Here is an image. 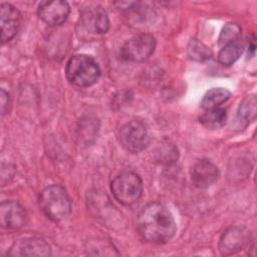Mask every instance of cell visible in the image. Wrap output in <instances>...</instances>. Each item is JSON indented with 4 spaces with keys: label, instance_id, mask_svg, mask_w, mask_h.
<instances>
[{
    "label": "cell",
    "instance_id": "1",
    "mask_svg": "<svg viewBox=\"0 0 257 257\" xmlns=\"http://www.w3.org/2000/svg\"><path fill=\"white\" fill-rule=\"evenodd\" d=\"M137 227L143 239L153 243H165L176 233L173 215L164 205L157 202L150 203L141 210Z\"/></svg>",
    "mask_w": 257,
    "mask_h": 257
},
{
    "label": "cell",
    "instance_id": "2",
    "mask_svg": "<svg viewBox=\"0 0 257 257\" xmlns=\"http://www.w3.org/2000/svg\"><path fill=\"white\" fill-rule=\"evenodd\" d=\"M38 202L43 214L55 222L65 219L71 211L68 194L59 185H51L42 190Z\"/></svg>",
    "mask_w": 257,
    "mask_h": 257
},
{
    "label": "cell",
    "instance_id": "3",
    "mask_svg": "<svg viewBox=\"0 0 257 257\" xmlns=\"http://www.w3.org/2000/svg\"><path fill=\"white\" fill-rule=\"evenodd\" d=\"M65 73L68 81L78 87H87L94 84L100 76L97 62L88 55H73L66 63Z\"/></svg>",
    "mask_w": 257,
    "mask_h": 257
},
{
    "label": "cell",
    "instance_id": "4",
    "mask_svg": "<svg viewBox=\"0 0 257 257\" xmlns=\"http://www.w3.org/2000/svg\"><path fill=\"white\" fill-rule=\"evenodd\" d=\"M110 190L122 205H133L138 202L143 193V182L134 172H123L117 175L110 183Z\"/></svg>",
    "mask_w": 257,
    "mask_h": 257
},
{
    "label": "cell",
    "instance_id": "5",
    "mask_svg": "<svg viewBox=\"0 0 257 257\" xmlns=\"http://www.w3.org/2000/svg\"><path fill=\"white\" fill-rule=\"evenodd\" d=\"M118 141L127 152L137 154L144 151L150 144V134L145 123L140 120H131L120 127Z\"/></svg>",
    "mask_w": 257,
    "mask_h": 257
},
{
    "label": "cell",
    "instance_id": "6",
    "mask_svg": "<svg viewBox=\"0 0 257 257\" xmlns=\"http://www.w3.org/2000/svg\"><path fill=\"white\" fill-rule=\"evenodd\" d=\"M156 39L151 34H139L127 40L120 50L123 59L133 62L145 61L154 53Z\"/></svg>",
    "mask_w": 257,
    "mask_h": 257
},
{
    "label": "cell",
    "instance_id": "7",
    "mask_svg": "<svg viewBox=\"0 0 257 257\" xmlns=\"http://www.w3.org/2000/svg\"><path fill=\"white\" fill-rule=\"evenodd\" d=\"M80 24L88 33L103 34L109 28L106 11L100 6H88L80 13Z\"/></svg>",
    "mask_w": 257,
    "mask_h": 257
},
{
    "label": "cell",
    "instance_id": "8",
    "mask_svg": "<svg viewBox=\"0 0 257 257\" xmlns=\"http://www.w3.org/2000/svg\"><path fill=\"white\" fill-rule=\"evenodd\" d=\"M51 254L50 246L40 238H23L16 240L7 255L10 257L40 256L45 257Z\"/></svg>",
    "mask_w": 257,
    "mask_h": 257
},
{
    "label": "cell",
    "instance_id": "9",
    "mask_svg": "<svg viewBox=\"0 0 257 257\" xmlns=\"http://www.w3.org/2000/svg\"><path fill=\"white\" fill-rule=\"evenodd\" d=\"M69 5L65 1H42L38 5V15L50 26L62 24L69 15Z\"/></svg>",
    "mask_w": 257,
    "mask_h": 257
},
{
    "label": "cell",
    "instance_id": "10",
    "mask_svg": "<svg viewBox=\"0 0 257 257\" xmlns=\"http://www.w3.org/2000/svg\"><path fill=\"white\" fill-rule=\"evenodd\" d=\"M1 41H10L18 32L21 25V14L19 10L9 3H2L0 7Z\"/></svg>",
    "mask_w": 257,
    "mask_h": 257
},
{
    "label": "cell",
    "instance_id": "11",
    "mask_svg": "<svg viewBox=\"0 0 257 257\" xmlns=\"http://www.w3.org/2000/svg\"><path fill=\"white\" fill-rule=\"evenodd\" d=\"M250 241V233L244 227H231L227 229L219 243L222 254H234L243 249Z\"/></svg>",
    "mask_w": 257,
    "mask_h": 257
},
{
    "label": "cell",
    "instance_id": "12",
    "mask_svg": "<svg viewBox=\"0 0 257 257\" xmlns=\"http://www.w3.org/2000/svg\"><path fill=\"white\" fill-rule=\"evenodd\" d=\"M27 223L24 208L15 201H6L0 205V224L7 229H19Z\"/></svg>",
    "mask_w": 257,
    "mask_h": 257
},
{
    "label": "cell",
    "instance_id": "13",
    "mask_svg": "<svg viewBox=\"0 0 257 257\" xmlns=\"http://www.w3.org/2000/svg\"><path fill=\"white\" fill-rule=\"evenodd\" d=\"M191 178L197 188L206 189L218 180L219 170L209 160H199L192 167Z\"/></svg>",
    "mask_w": 257,
    "mask_h": 257
},
{
    "label": "cell",
    "instance_id": "14",
    "mask_svg": "<svg viewBox=\"0 0 257 257\" xmlns=\"http://www.w3.org/2000/svg\"><path fill=\"white\" fill-rule=\"evenodd\" d=\"M230 95L231 93L228 89L223 87H214L204 94L201 101V106L205 109L219 107V105L230 98Z\"/></svg>",
    "mask_w": 257,
    "mask_h": 257
},
{
    "label": "cell",
    "instance_id": "15",
    "mask_svg": "<svg viewBox=\"0 0 257 257\" xmlns=\"http://www.w3.org/2000/svg\"><path fill=\"white\" fill-rule=\"evenodd\" d=\"M243 52V44L240 39L227 43L223 46L218 54V59L223 65H231L233 64L242 54Z\"/></svg>",
    "mask_w": 257,
    "mask_h": 257
},
{
    "label": "cell",
    "instance_id": "16",
    "mask_svg": "<svg viewBox=\"0 0 257 257\" xmlns=\"http://www.w3.org/2000/svg\"><path fill=\"white\" fill-rule=\"evenodd\" d=\"M226 110L221 107H215L207 109V111L200 117V122L208 128L215 130L223 126L226 122Z\"/></svg>",
    "mask_w": 257,
    "mask_h": 257
},
{
    "label": "cell",
    "instance_id": "17",
    "mask_svg": "<svg viewBox=\"0 0 257 257\" xmlns=\"http://www.w3.org/2000/svg\"><path fill=\"white\" fill-rule=\"evenodd\" d=\"M179 153L177 148L170 142L162 143L155 151V159L163 165H170L178 160Z\"/></svg>",
    "mask_w": 257,
    "mask_h": 257
},
{
    "label": "cell",
    "instance_id": "18",
    "mask_svg": "<svg viewBox=\"0 0 257 257\" xmlns=\"http://www.w3.org/2000/svg\"><path fill=\"white\" fill-rule=\"evenodd\" d=\"M188 56L196 61H204L212 56V51L197 39H192L187 48Z\"/></svg>",
    "mask_w": 257,
    "mask_h": 257
},
{
    "label": "cell",
    "instance_id": "19",
    "mask_svg": "<svg viewBox=\"0 0 257 257\" xmlns=\"http://www.w3.org/2000/svg\"><path fill=\"white\" fill-rule=\"evenodd\" d=\"M256 104L255 95L247 96L238 107V117L246 123L252 121L256 116Z\"/></svg>",
    "mask_w": 257,
    "mask_h": 257
},
{
    "label": "cell",
    "instance_id": "20",
    "mask_svg": "<svg viewBox=\"0 0 257 257\" xmlns=\"http://www.w3.org/2000/svg\"><path fill=\"white\" fill-rule=\"evenodd\" d=\"M241 36V27L236 23H227L219 36V43L225 45L232 41L238 40Z\"/></svg>",
    "mask_w": 257,
    "mask_h": 257
},
{
    "label": "cell",
    "instance_id": "21",
    "mask_svg": "<svg viewBox=\"0 0 257 257\" xmlns=\"http://www.w3.org/2000/svg\"><path fill=\"white\" fill-rule=\"evenodd\" d=\"M0 103H1V114L2 116L9 110L10 106V97L8 92H6L3 88L1 89V95H0Z\"/></svg>",
    "mask_w": 257,
    "mask_h": 257
},
{
    "label": "cell",
    "instance_id": "22",
    "mask_svg": "<svg viewBox=\"0 0 257 257\" xmlns=\"http://www.w3.org/2000/svg\"><path fill=\"white\" fill-rule=\"evenodd\" d=\"M255 48H256V44H255V38H253L249 44V50H251V54L254 55L255 53Z\"/></svg>",
    "mask_w": 257,
    "mask_h": 257
}]
</instances>
